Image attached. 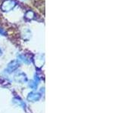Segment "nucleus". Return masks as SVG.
<instances>
[{
	"label": "nucleus",
	"mask_w": 121,
	"mask_h": 113,
	"mask_svg": "<svg viewBox=\"0 0 121 113\" xmlns=\"http://www.w3.org/2000/svg\"><path fill=\"white\" fill-rule=\"evenodd\" d=\"M0 32H1L3 36H5V32H4V31H3V29H0Z\"/></svg>",
	"instance_id": "7"
},
{
	"label": "nucleus",
	"mask_w": 121,
	"mask_h": 113,
	"mask_svg": "<svg viewBox=\"0 0 121 113\" xmlns=\"http://www.w3.org/2000/svg\"><path fill=\"white\" fill-rule=\"evenodd\" d=\"M18 59L20 60H21V61H23L24 63H26V64H28V63H30V60L26 57V56H24V55H23V54H21V55H19L18 56Z\"/></svg>",
	"instance_id": "6"
},
{
	"label": "nucleus",
	"mask_w": 121,
	"mask_h": 113,
	"mask_svg": "<svg viewBox=\"0 0 121 113\" xmlns=\"http://www.w3.org/2000/svg\"><path fill=\"white\" fill-rule=\"evenodd\" d=\"M20 66V63L18 62V60H13V61H11L9 64V66H8V68H7V71L9 72V73H12L14 70H16L17 68Z\"/></svg>",
	"instance_id": "2"
},
{
	"label": "nucleus",
	"mask_w": 121,
	"mask_h": 113,
	"mask_svg": "<svg viewBox=\"0 0 121 113\" xmlns=\"http://www.w3.org/2000/svg\"><path fill=\"white\" fill-rule=\"evenodd\" d=\"M2 51L1 50V48H0V55H2Z\"/></svg>",
	"instance_id": "8"
},
{
	"label": "nucleus",
	"mask_w": 121,
	"mask_h": 113,
	"mask_svg": "<svg viewBox=\"0 0 121 113\" xmlns=\"http://www.w3.org/2000/svg\"><path fill=\"white\" fill-rule=\"evenodd\" d=\"M35 17V14L33 11H28L25 14V17L27 19V20H33Z\"/></svg>",
	"instance_id": "5"
},
{
	"label": "nucleus",
	"mask_w": 121,
	"mask_h": 113,
	"mask_svg": "<svg viewBox=\"0 0 121 113\" xmlns=\"http://www.w3.org/2000/svg\"><path fill=\"white\" fill-rule=\"evenodd\" d=\"M16 5H17V2L14 0H5L2 4L1 9L3 11H5V12H8V11L13 10Z\"/></svg>",
	"instance_id": "1"
},
{
	"label": "nucleus",
	"mask_w": 121,
	"mask_h": 113,
	"mask_svg": "<svg viewBox=\"0 0 121 113\" xmlns=\"http://www.w3.org/2000/svg\"><path fill=\"white\" fill-rule=\"evenodd\" d=\"M14 78H15V80H16V81H18V82H26L27 81V78H26V75L23 73L17 74L14 76Z\"/></svg>",
	"instance_id": "4"
},
{
	"label": "nucleus",
	"mask_w": 121,
	"mask_h": 113,
	"mask_svg": "<svg viewBox=\"0 0 121 113\" xmlns=\"http://www.w3.org/2000/svg\"><path fill=\"white\" fill-rule=\"evenodd\" d=\"M42 95L39 93H36V92H31L29 93V95L27 97V100L31 102H36L38 101L40 98H41Z\"/></svg>",
	"instance_id": "3"
}]
</instances>
